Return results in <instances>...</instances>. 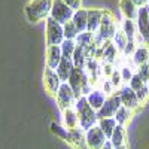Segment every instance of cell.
I'll list each match as a JSON object with an SVG mask.
<instances>
[{
  "label": "cell",
  "mask_w": 149,
  "mask_h": 149,
  "mask_svg": "<svg viewBox=\"0 0 149 149\" xmlns=\"http://www.w3.org/2000/svg\"><path fill=\"white\" fill-rule=\"evenodd\" d=\"M73 109L76 110V113H78V116H79V127H81L84 131H88L90 128L95 127L97 124H98L97 110H94V109L88 104V100H86L85 95H81L79 98H76Z\"/></svg>",
  "instance_id": "obj_1"
},
{
  "label": "cell",
  "mask_w": 149,
  "mask_h": 149,
  "mask_svg": "<svg viewBox=\"0 0 149 149\" xmlns=\"http://www.w3.org/2000/svg\"><path fill=\"white\" fill-rule=\"evenodd\" d=\"M54 0H30L24 8V14H26L27 21L30 22H39L46 21L51 15Z\"/></svg>",
  "instance_id": "obj_2"
},
{
  "label": "cell",
  "mask_w": 149,
  "mask_h": 149,
  "mask_svg": "<svg viewBox=\"0 0 149 149\" xmlns=\"http://www.w3.org/2000/svg\"><path fill=\"white\" fill-rule=\"evenodd\" d=\"M67 84L70 85V88L73 90L76 98H79L81 95H85V97H86V95H88V94L94 90L93 84L90 82L88 74H86L85 69H82V67H74V69L72 70Z\"/></svg>",
  "instance_id": "obj_3"
},
{
  "label": "cell",
  "mask_w": 149,
  "mask_h": 149,
  "mask_svg": "<svg viewBox=\"0 0 149 149\" xmlns=\"http://www.w3.org/2000/svg\"><path fill=\"white\" fill-rule=\"evenodd\" d=\"M118 29L119 27H118V24H116L113 12L109 10V9H104V15H103V19H102L100 29H98L97 34L100 36L104 42L106 40H112V39H113V36L116 34Z\"/></svg>",
  "instance_id": "obj_4"
},
{
  "label": "cell",
  "mask_w": 149,
  "mask_h": 149,
  "mask_svg": "<svg viewBox=\"0 0 149 149\" xmlns=\"http://www.w3.org/2000/svg\"><path fill=\"white\" fill-rule=\"evenodd\" d=\"M63 40H64L63 26L49 17L46 19V46L61 45V43H63Z\"/></svg>",
  "instance_id": "obj_5"
},
{
  "label": "cell",
  "mask_w": 149,
  "mask_h": 149,
  "mask_svg": "<svg viewBox=\"0 0 149 149\" xmlns=\"http://www.w3.org/2000/svg\"><path fill=\"white\" fill-rule=\"evenodd\" d=\"M55 102H57V106L58 109L63 112L66 109H70L74 106V102H76V95H74L73 90L70 88V85L67 82H63L60 86V90L55 95Z\"/></svg>",
  "instance_id": "obj_6"
},
{
  "label": "cell",
  "mask_w": 149,
  "mask_h": 149,
  "mask_svg": "<svg viewBox=\"0 0 149 149\" xmlns=\"http://www.w3.org/2000/svg\"><path fill=\"white\" fill-rule=\"evenodd\" d=\"M74 10L72 8H69L63 0H54L52 2V9H51V17L52 19H55L57 22H60L61 26H64L66 22L72 21Z\"/></svg>",
  "instance_id": "obj_7"
},
{
  "label": "cell",
  "mask_w": 149,
  "mask_h": 149,
  "mask_svg": "<svg viewBox=\"0 0 149 149\" xmlns=\"http://www.w3.org/2000/svg\"><path fill=\"white\" fill-rule=\"evenodd\" d=\"M118 94H119V98H121V104L124 107H128L130 110L134 112V113L140 109L142 104L137 98V94H136L128 85H122L118 90Z\"/></svg>",
  "instance_id": "obj_8"
},
{
  "label": "cell",
  "mask_w": 149,
  "mask_h": 149,
  "mask_svg": "<svg viewBox=\"0 0 149 149\" xmlns=\"http://www.w3.org/2000/svg\"><path fill=\"white\" fill-rule=\"evenodd\" d=\"M121 106H122V104H121V98H119L118 91L113 93L112 95H107L104 104L102 106L100 110L97 112L98 119H102V118H113L115 113L118 112V109H119Z\"/></svg>",
  "instance_id": "obj_9"
},
{
  "label": "cell",
  "mask_w": 149,
  "mask_h": 149,
  "mask_svg": "<svg viewBox=\"0 0 149 149\" xmlns=\"http://www.w3.org/2000/svg\"><path fill=\"white\" fill-rule=\"evenodd\" d=\"M136 26H137L139 37L143 40L145 45H149V6L139 9V15L136 18Z\"/></svg>",
  "instance_id": "obj_10"
},
{
  "label": "cell",
  "mask_w": 149,
  "mask_h": 149,
  "mask_svg": "<svg viewBox=\"0 0 149 149\" xmlns=\"http://www.w3.org/2000/svg\"><path fill=\"white\" fill-rule=\"evenodd\" d=\"M85 139H86V146H88V149H100L109 140L98 125L90 128L88 131H85Z\"/></svg>",
  "instance_id": "obj_11"
},
{
  "label": "cell",
  "mask_w": 149,
  "mask_h": 149,
  "mask_svg": "<svg viewBox=\"0 0 149 149\" xmlns=\"http://www.w3.org/2000/svg\"><path fill=\"white\" fill-rule=\"evenodd\" d=\"M61 79L57 74V72L54 69H48L45 67V72H43V86H45V91L49 94V95H57L60 86H61Z\"/></svg>",
  "instance_id": "obj_12"
},
{
  "label": "cell",
  "mask_w": 149,
  "mask_h": 149,
  "mask_svg": "<svg viewBox=\"0 0 149 149\" xmlns=\"http://www.w3.org/2000/svg\"><path fill=\"white\" fill-rule=\"evenodd\" d=\"M103 15H104V9L90 8L88 9V26H86V31L95 34L98 31V29H100Z\"/></svg>",
  "instance_id": "obj_13"
},
{
  "label": "cell",
  "mask_w": 149,
  "mask_h": 149,
  "mask_svg": "<svg viewBox=\"0 0 149 149\" xmlns=\"http://www.w3.org/2000/svg\"><path fill=\"white\" fill-rule=\"evenodd\" d=\"M45 64L48 69H57L58 64L63 60V54H61V48L60 45L55 46H46V54H45Z\"/></svg>",
  "instance_id": "obj_14"
},
{
  "label": "cell",
  "mask_w": 149,
  "mask_h": 149,
  "mask_svg": "<svg viewBox=\"0 0 149 149\" xmlns=\"http://www.w3.org/2000/svg\"><path fill=\"white\" fill-rule=\"evenodd\" d=\"M69 145L73 149H88V146H86V139H85V131L81 127L70 130Z\"/></svg>",
  "instance_id": "obj_15"
},
{
  "label": "cell",
  "mask_w": 149,
  "mask_h": 149,
  "mask_svg": "<svg viewBox=\"0 0 149 149\" xmlns=\"http://www.w3.org/2000/svg\"><path fill=\"white\" fill-rule=\"evenodd\" d=\"M118 8H119L121 15L125 19L136 21V18H137V15H139V8L136 6L131 0H119V2H118Z\"/></svg>",
  "instance_id": "obj_16"
},
{
  "label": "cell",
  "mask_w": 149,
  "mask_h": 149,
  "mask_svg": "<svg viewBox=\"0 0 149 149\" xmlns=\"http://www.w3.org/2000/svg\"><path fill=\"white\" fill-rule=\"evenodd\" d=\"M106 98H107V95L100 90V88H94L88 95H86V100H88V104L94 109V110H100L102 109V106L104 104V102H106Z\"/></svg>",
  "instance_id": "obj_17"
},
{
  "label": "cell",
  "mask_w": 149,
  "mask_h": 149,
  "mask_svg": "<svg viewBox=\"0 0 149 149\" xmlns=\"http://www.w3.org/2000/svg\"><path fill=\"white\" fill-rule=\"evenodd\" d=\"M127 139H128V134H127V128L124 125H116L112 136L109 137V142L112 143L113 148H118V146H124L127 145Z\"/></svg>",
  "instance_id": "obj_18"
},
{
  "label": "cell",
  "mask_w": 149,
  "mask_h": 149,
  "mask_svg": "<svg viewBox=\"0 0 149 149\" xmlns=\"http://www.w3.org/2000/svg\"><path fill=\"white\" fill-rule=\"evenodd\" d=\"M72 21H73L74 26H76V29H78L79 33L86 31V26H88V9L81 8L78 10H74Z\"/></svg>",
  "instance_id": "obj_19"
},
{
  "label": "cell",
  "mask_w": 149,
  "mask_h": 149,
  "mask_svg": "<svg viewBox=\"0 0 149 149\" xmlns=\"http://www.w3.org/2000/svg\"><path fill=\"white\" fill-rule=\"evenodd\" d=\"M131 61L134 67H139L145 63H149V46L148 45H139L136 48L134 54L131 55Z\"/></svg>",
  "instance_id": "obj_20"
},
{
  "label": "cell",
  "mask_w": 149,
  "mask_h": 149,
  "mask_svg": "<svg viewBox=\"0 0 149 149\" xmlns=\"http://www.w3.org/2000/svg\"><path fill=\"white\" fill-rule=\"evenodd\" d=\"M119 51L116 49V46L113 45L112 40H106L103 43V61L104 63H110V64H115L116 60H118Z\"/></svg>",
  "instance_id": "obj_21"
},
{
  "label": "cell",
  "mask_w": 149,
  "mask_h": 149,
  "mask_svg": "<svg viewBox=\"0 0 149 149\" xmlns=\"http://www.w3.org/2000/svg\"><path fill=\"white\" fill-rule=\"evenodd\" d=\"M73 69H74V64H73L72 58H63V60H61V63L58 64V67L55 69V72L60 76L61 82H67Z\"/></svg>",
  "instance_id": "obj_22"
},
{
  "label": "cell",
  "mask_w": 149,
  "mask_h": 149,
  "mask_svg": "<svg viewBox=\"0 0 149 149\" xmlns=\"http://www.w3.org/2000/svg\"><path fill=\"white\" fill-rule=\"evenodd\" d=\"M61 115H63V125L66 128L72 130V128H78L79 127V116H78L76 110H74L73 107L63 110Z\"/></svg>",
  "instance_id": "obj_23"
},
{
  "label": "cell",
  "mask_w": 149,
  "mask_h": 149,
  "mask_svg": "<svg viewBox=\"0 0 149 149\" xmlns=\"http://www.w3.org/2000/svg\"><path fill=\"white\" fill-rule=\"evenodd\" d=\"M121 30L124 31V34L127 36L128 42H136V39H137V26H136V21L133 19H122V24H121Z\"/></svg>",
  "instance_id": "obj_24"
},
{
  "label": "cell",
  "mask_w": 149,
  "mask_h": 149,
  "mask_svg": "<svg viewBox=\"0 0 149 149\" xmlns=\"http://www.w3.org/2000/svg\"><path fill=\"white\" fill-rule=\"evenodd\" d=\"M133 115H134V112H133V110H130L128 107L121 106V107L118 109V112L115 113V116H113V118H115V121H116L118 125H124V127H125L127 124L131 121Z\"/></svg>",
  "instance_id": "obj_25"
},
{
  "label": "cell",
  "mask_w": 149,
  "mask_h": 149,
  "mask_svg": "<svg viewBox=\"0 0 149 149\" xmlns=\"http://www.w3.org/2000/svg\"><path fill=\"white\" fill-rule=\"evenodd\" d=\"M97 125L102 128V131L106 134V137L109 139L118 124H116L115 118H102V119H98V124H97Z\"/></svg>",
  "instance_id": "obj_26"
},
{
  "label": "cell",
  "mask_w": 149,
  "mask_h": 149,
  "mask_svg": "<svg viewBox=\"0 0 149 149\" xmlns=\"http://www.w3.org/2000/svg\"><path fill=\"white\" fill-rule=\"evenodd\" d=\"M72 61H73V64L74 67H85V63H86V55H85V49L78 46L76 45V49H74V52L72 55Z\"/></svg>",
  "instance_id": "obj_27"
},
{
  "label": "cell",
  "mask_w": 149,
  "mask_h": 149,
  "mask_svg": "<svg viewBox=\"0 0 149 149\" xmlns=\"http://www.w3.org/2000/svg\"><path fill=\"white\" fill-rule=\"evenodd\" d=\"M112 42H113V45L116 46L118 51L122 54V52H124V49H125V46H127V43H128V39H127V36L124 34V31L121 30V27L118 29V31H116V34L113 36Z\"/></svg>",
  "instance_id": "obj_28"
},
{
  "label": "cell",
  "mask_w": 149,
  "mask_h": 149,
  "mask_svg": "<svg viewBox=\"0 0 149 149\" xmlns=\"http://www.w3.org/2000/svg\"><path fill=\"white\" fill-rule=\"evenodd\" d=\"M51 131L57 136V137H60L61 140L69 143V137H70V130L69 128H66L64 125H60L57 122H52L51 124Z\"/></svg>",
  "instance_id": "obj_29"
},
{
  "label": "cell",
  "mask_w": 149,
  "mask_h": 149,
  "mask_svg": "<svg viewBox=\"0 0 149 149\" xmlns=\"http://www.w3.org/2000/svg\"><path fill=\"white\" fill-rule=\"evenodd\" d=\"M61 48V54H63V58H72L74 49H76V42L74 40H67L64 39L63 43L60 45Z\"/></svg>",
  "instance_id": "obj_30"
},
{
  "label": "cell",
  "mask_w": 149,
  "mask_h": 149,
  "mask_svg": "<svg viewBox=\"0 0 149 149\" xmlns=\"http://www.w3.org/2000/svg\"><path fill=\"white\" fill-rule=\"evenodd\" d=\"M93 39H94V34H93V33L84 31V33H79V34H78V37L74 39V42H76L78 46H81V48L85 49L86 46H90V45L93 43Z\"/></svg>",
  "instance_id": "obj_31"
},
{
  "label": "cell",
  "mask_w": 149,
  "mask_h": 149,
  "mask_svg": "<svg viewBox=\"0 0 149 149\" xmlns=\"http://www.w3.org/2000/svg\"><path fill=\"white\" fill-rule=\"evenodd\" d=\"M63 31H64V39H67V40H74L78 37V34H79L76 26L73 24V21H69V22L64 24Z\"/></svg>",
  "instance_id": "obj_32"
},
{
  "label": "cell",
  "mask_w": 149,
  "mask_h": 149,
  "mask_svg": "<svg viewBox=\"0 0 149 149\" xmlns=\"http://www.w3.org/2000/svg\"><path fill=\"white\" fill-rule=\"evenodd\" d=\"M134 66H128V64H122L119 67V73H121V78H122V82L124 85H128V82L131 81V78L134 76L136 73V69H133Z\"/></svg>",
  "instance_id": "obj_33"
},
{
  "label": "cell",
  "mask_w": 149,
  "mask_h": 149,
  "mask_svg": "<svg viewBox=\"0 0 149 149\" xmlns=\"http://www.w3.org/2000/svg\"><path fill=\"white\" fill-rule=\"evenodd\" d=\"M145 85H146V82H143V81L140 79V76H139L137 73H134V76H133L131 81L128 82V86H130V88H131L134 93H137L139 90H142Z\"/></svg>",
  "instance_id": "obj_34"
},
{
  "label": "cell",
  "mask_w": 149,
  "mask_h": 149,
  "mask_svg": "<svg viewBox=\"0 0 149 149\" xmlns=\"http://www.w3.org/2000/svg\"><path fill=\"white\" fill-rule=\"evenodd\" d=\"M109 81H110V84L113 85V88L118 91L121 86L124 85V82H122V78H121V73H119V69H115V72L110 74V78H109Z\"/></svg>",
  "instance_id": "obj_35"
},
{
  "label": "cell",
  "mask_w": 149,
  "mask_h": 149,
  "mask_svg": "<svg viewBox=\"0 0 149 149\" xmlns=\"http://www.w3.org/2000/svg\"><path fill=\"white\" fill-rule=\"evenodd\" d=\"M136 73L139 74L143 82H148V79H149V63H145L139 67H136Z\"/></svg>",
  "instance_id": "obj_36"
},
{
  "label": "cell",
  "mask_w": 149,
  "mask_h": 149,
  "mask_svg": "<svg viewBox=\"0 0 149 149\" xmlns=\"http://www.w3.org/2000/svg\"><path fill=\"white\" fill-rule=\"evenodd\" d=\"M136 94H137V98H139L140 104H146V103H148V100H149V90H148L146 85L143 86L142 90H139Z\"/></svg>",
  "instance_id": "obj_37"
},
{
  "label": "cell",
  "mask_w": 149,
  "mask_h": 149,
  "mask_svg": "<svg viewBox=\"0 0 149 149\" xmlns=\"http://www.w3.org/2000/svg\"><path fill=\"white\" fill-rule=\"evenodd\" d=\"M63 2H64L69 8H72L73 10H78V9L82 8V0H63Z\"/></svg>",
  "instance_id": "obj_38"
},
{
  "label": "cell",
  "mask_w": 149,
  "mask_h": 149,
  "mask_svg": "<svg viewBox=\"0 0 149 149\" xmlns=\"http://www.w3.org/2000/svg\"><path fill=\"white\" fill-rule=\"evenodd\" d=\"M131 2H133L136 6H137L139 9H140V8H145V6L149 5V0H131Z\"/></svg>",
  "instance_id": "obj_39"
},
{
  "label": "cell",
  "mask_w": 149,
  "mask_h": 149,
  "mask_svg": "<svg viewBox=\"0 0 149 149\" xmlns=\"http://www.w3.org/2000/svg\"><path fill=\"white\" fill-rule=\"evenodd\" d=\"M100 149H115V148H113V146H112V143H110V142L107 140V142H106V145H104L103 148H100Z\"/></svg>",
  "instance_id": "obj_40"
},
{
  "label": "cell",
  "mask_w": 149,
  "mask_h": 149,
  "mask_svg": "<svg viewBox=\"0 0 149 149\" xmlns=\"http://www.w3.org/2000/svg\"><path fill=\"white\" fill-rule=\"evenodd\" d=\"M115 149H128V146L124 145V146H118V148H115Z\"/></svg>",
  "instance_id": "obj_41"
},
{
  "label": "cell",
  "mask_w": 149,
  "mask_h": 149,
  "mask_svg": "<svg viewBox=\"0 0 149 149\" xmlns=\"http://www.w3.org/2000/svg\"><path fill=\"white\" fill-rule=\"evenodd\" d=\"M146 86H148V90H149V79H148V82H146Z\"/></svg>",
  "instance_id": "obj_42"
},
{
  "label": "cell",
  "mask_w": 149,
  "mask_h": 149,
  "mask_svg": "<svg viewBox=\"0 0 149 149\" xmlns=\"http://www.w3.org/2000/svg\"><path fill=\"white\" fill-rule=\"evenodd\" d=\"M148 6H149V5H148Z\"/></svg>",
  "instance_id": "obj_43"
}]
</instances>
